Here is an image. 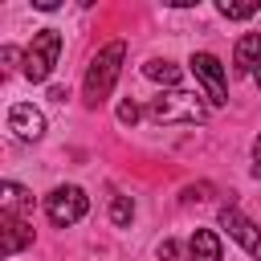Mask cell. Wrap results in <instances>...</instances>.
Wrapping results in <instances>:
<instances>
[{"instance_id": "obj_1", "label": "cell", "mask_w": 261, "mask_h": 261, "mask_svg": "<svg viewBox=\"0 0 261 261\" xmlns=\"http://www.w3.org/2000/svg\"><path fill=\"white\" fill-rule=\"evenodd\" d=\"M122 61H126V45H122V41H110L106 49H98V57H94L90 69H86V90H82V94H86V106H102V102H106V94H110Z\"/></svg>"}, {"instance_id": "obj_2", "label": "cell", "mask_w": 261, "mask_h": 261, "mask_svg": "<svg viewBox=\"0 0 261 261\" xmlns=\"http://www.w3.org/2000/svg\"><path fill=\"white\" fill-rule=\"evenodd\" d=\"M204 102H200V94H192V90H167V94H159V98H151L147 102V118L151 122H204Z\"/></svg>"}, {"instance_id": "obj_3", "label": "cell", "mask_w": 261, "mask_h": 261, "mask_svg": "<svg viewBox=\"0 0 261 261\" xmlns=\"http://www.w3.org/2000/svg\"><path fill=\"white\" fill-rule=\"evenodd\" d=\"M57 53H61V33L57 29H41L33 37V45L24 49V77L29 82H45L57 65Z\"/></svg>"}, {"instance_id": "obj_4", "label": "cell", "mask_w": 261, "mask_h": 261, "mask_svg": "<svg viewBox=\"0 0 261 261\" xmlns=\"http://www.w3.org/2000/svg\"><path fill=\"white\" fill-rule=\"evenodd\" d=\"M45 212H49V220L57 228H69V224H77L86 216V192L82 188H53L45 196Z\"/></svg>"}, {"instance_id": "obj_5", "label": "cell", "mask_w": 261, "mask_h": 261, "mask_svg": "<svg viewBox=\"0 0 261 261\" xmlns=\"http://www.w3.org/2000/svg\"><path fill=\"white\" fill-rule=\"evenodd\" d=\"M192 73L204 82V90H208V102L212 106H224L228 102V86H224V65L212 57V53H196L192 57Z\"/></svg>"}, {"instance_id": "obj_6", "label": "cell", "mask_w": 261, "mask_h": 261, "mask_svg": "<svg viewBox=\"0 0 261 261\" xmlns=\"http://www.w3.org/2000/svg\"><path fill=\"white\" fill-rule=\"evenodd\" d=\"M220 224L228 228V237H232V241H241V245L249 249V257H257V261H261V228H257L249 216H241V212L228 204V208H220Z\"/></svg>"}, {"instance_id": "obj_7", "label": "cell", "mask_w": 261, "mask_h": 261, "mask_svg": "<svg viewBox=\"0 0 261 261\" xmlns=\"http://www.w3.org/2000/svg\"><path fill=\"white\" fill-rule=\"evenodd\" d=\"M8 130H12L16 139H41V135H45V114H41L37 106H29V102H16V106L8 110Z\"/></svg>"}, {"instance_id": "obj_8", "label": "cell", "mask_w": 261, "mask_h": 261, "mask_svg": "<svg viewBox=\"0 0 261 261\" xmlns=\"http://www.w3.org/2000/svg\"><path fill=\"white\" fill-rule=\"evenodd\" d=\"M4 257H16L24 245H33V224L24 220V216H12V212H4Z\"/></svg>"}, {"instance_id": "obj_9", "label": "cell", "mask_w": 261, "mask_h": 261, "mask_svg": "<svg viewBox=\"0 0 261 261\" xmlns=\"http://www.w3.org/2000/svg\"><path fill=\"white\" fill-rule=\"evenodd\" d=\"M232 65H237V73H249L253 65H261V33H245V37L237 41Z\"/></svg>"}, {"instance_id": "obj_10", "label": "cell", "mask_w": 261, "mask_h": 261, "mask_svg": "<svg viewBox=\"0 0 261 261\" xmlns=\"http://www.w3.org/2000/svg\"><path fill=\"white\" fill-rule=\"evenodd\" d=\"M188 249H192V261H220V237L212 228H196Z\"/></svg>"}, {"instance_id": "obj_11", "label": "cell", "mask_w": 261, "mask_h": 261, "mask_svg": "<svg viewBox=\"0 0 261 261\" xmlns=\"http://www.w3.org/2000/svg\"><path fill=\"white\" fill-rule=\"evenodd\" d=\"M151 82H163V86H175L179 82V69L171 65V61H147V69H143Z\"/></svg>"}, {"instance_id": "obj_12", "label": "cell", "mask_w": 261, "mask_h": 261, "mask_svg": "<svg viewBox=\"0 0 261 261\" xmlns=\"http://www.w3.org/2000/svg\"><path fill=\"white\" fill-rule=\"evenodd\" d=\"M33 204V196L24 192V188H16L12 179H4V212H16V208H29Z\"/></svg>"}, {"instance_id": "obj_13", "label": "cell", "mask_w": 261, "mask_h": 261, "mask_svg": "<svg viewBox=\"0 0 261 261\" xmlns=\"http://www.w3.org/2000/svg\"><path fill=\"white\" fill-rule=\"evenodd\" d=\"M130 216H135L130 196H114V204H110V220H114V224H130Z\"/></svg>"}, {"instance_id": "obj_14", "label": "cell", "mask_w": 261, "mask_h": 261, "mask_svg": "<svg viewBox=\"0 0 261 261\" xmlns=\"http://www.w3.org/2000/svg\"><path fill=\"white\" fill-rule=\"evenodd\" d=\"M257 8L261 4H220V16H228V20H245V16H257Z\"/></svg>"}, {"instance_id": "obj_15", "label": "cell", "mask_w": 261, "mask_h": 261, "mask_svg": "<svg viewBox=\"0 0 261 261\" xmlns=\"http://www.w3.org/2000/svg\"><path fill=\"white\" fill-rule=\"evenodd\" d=\"M118 122H122V126H135V122H139V106H135L130 98L118 106Z\"/></svg>"}, {"instance_id": "obj_16", "label": "cell", "mask_w": 261, "mask_h": 261, "mask_svg": "<svg viewBox=\"0 0 261 261\" xmlns=\"http://www.w3.org/2000/svg\"><path fill=\"white\" fill-rule=\"evenodd\" d=\"M159 257H163V261H184V253H179V245H175L171 237H167V241L159 245Z\"/></svg>"}, {"instance_id": "obj_17", "label": "cell", "mask_w": 261, "mask_h": 261, "mask_svg": "<svg viewBox=\"0 0 261 261\" xmlns=\"http://www.w3.org/2000/svg\"><path fill=\"white\" fill-rule=\"evenodd\" d=\"M253 175L261 179V135H257V143H253Z\"/></svg>"}, {"instance_id": "obj_18", "label": "cell", "mask_w": 261, "mask_h": 261, "mask_svg": "<svg viewBox=\"0 0 261 261\" xmlns=\"http://www.w3.org/2000/svg\"><path fill=\"white\" fill-rule=\"evenodd\" d=\"M257 90H261V65H257Z\"/></svg>"}]
</instances>
